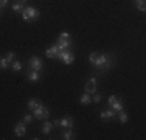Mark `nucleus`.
<instances>
[{
	"instance_id": "20e7f679",
	"label": "nucleus",
	"mask_w": 146,
	"mask_h": 140,
	"mask_svg": "<svg viewBox=\"0 0 146 140\" xmlns=\"http://www.w3.org/2000/svg\"><path fill=\"white\" fill-rule=\"evenodd\" d=\"M58 59H59V61H62L65 65H70L72 62L75 61V55H73L72 51H68V50H61V53H59Z\"/></svg>"
},
{
	"instance_id": "9b49d317",
	"label": "nucleus",
	"mask_w": 146,
	"mask_h": 140,
	"mask_svg": "<svg viewBox=\"0 0 146 140\" xmlns=\"http://www.w3.org/2000/svg\"><path fill=\"white\" fill-rule=\"evenodd\" d=\"M115 114H117L115 111L107 109V111H103L101 114H100V118H101V120H104V121H107V120H110V118H113V117H115Z\"/></svg>"
},
{
	"instance_id": "9d476101",
	"label": "nucleus",
	"mask_w": 146,
	"mask_h": 140,
	"mask_svg": "<svg viewBox=\"0 0 146 140\" xmlns=\"http://www.w3.org/2000/svg\"><path fill=\"white\" fill-rule=\"evenodd\" d=\"M56 45L59 47V50H68V48H72L73 42L70 39H62V37H59V41H58Z\"/></svg>"
},
{
	"instance_id": "dca6fc26",
	"label": "nucleus",
	"mask_w": 146,
	"mask_h": 140,
	"mask_svg": "<svg viewBox=\"0 0 146 140\" xmlns=\"http://www.w3.org/2000/svg\"><path fill=\"white\" fill-rule=\"evenodd\" d=\"M79 103H81L82 106H87V104H90V103H92V98H90V93H87V92H86L84 95H82L81 98H79Z\"/></svg>"
},
{
	"instance_id": "6e6552de",
	"label": "nucleus",
	"mask_w": 146,
	"mask_h": 140,
	"mask_svg": "<svg viewBox=\"0 0 146 140\" xmlns=\"http://www.w3.org/2000/svg\"><path fill=\"white\" fill-rule=\"evenodd\" d=\"M86 92L87 93H95L96 92V78H90L87 83H86Z\"/></svg>"
},
{
	"instance_id": "393cba45",
	"label": "nucleus",
	"mask_w": 146,
	"mask_h": 140,
	"mask_svg": "<svg viewBox=\"0 0 146 140\" xmlns=\"http://www.w3.org/2000/svg\"><path fill=\"white\" fill-rule=\"evenodd\" d=\"M5 58L8 59V62H13V61H14V59H16V53H14V51H9V53L6 55Z\"/></svg>"
},
{
	"instance_id": "f8f14e48",
	"label": "nucleus",
	"mask_w": 146,
	"mask_h": 140,
	"mask_svg": "<svg viewBox=\"0 0 146 140\" xmlns=\"http://www.w3.org/2000/svg\"><path fill=\"white\" fill-rule=\"evenodd\" d=\"M59 125L62 126V128H73V125H75V121H73L72 117H64L59 120Z\"/></svg>"
},
{
	"instance_id": "6ab92c4d",
	"label": "nucleus",
	"mask_w": 146,
	"mask_h": 140,
	"mask_svg": "<svg viewBox=\"0 0 146 140\" xmlns=\"http://www.w3.org/2000/svg\"><path fill=\"white\" fill-rule=\"evenodd\" d=\"M98 56H100L98 51H93V53H90V56H89V61L92 62V65H95V62L98 61Z\"/></svg>"
},
{
	"instance_id": "4468645a",
	"label": "nucleus",
	"mask_w": 146,
	"mask_h": 140,
	"mask_svg": "<svg viewBox=\"0 0 146 140\" xmlns=\"http://www.w3.org/2000/svg\"><path fill=\"white\" fill-rule=\"evenodd\" d=\"M40 104H42V101H40V100H37V98H30V100H28V109L34 111L37 106H40Z\"/></svg>"
},
{
	"instance_id": "cd10ccee",
	"label": "nucleus",
	"mask_w": 146,
	"mask_h": 140,
	"mask_svg": "<svg viewBox=\"0 0 146 140\" xmlns=\"http://www.w3.org/2000/svg\"><path fill=\"white\" fill-rule=\"evenodd\" d=\"M6 3H8V0H0V9H2L3 6L6 5Z\"/></svg>"
},
{
	"instance_id": "412c9836",
	"label": "nucleus",
	"mask_w": 146,
	"mask_h": 140,
	"mask_svg": "<svg viewBox=\"0 0 146 140\" xmlns=\"http://www.w3.org/2000/svg\"><path fill=\"white\" fill-rule=\"evenodd\" d=\"M62 139H65V140L73 139V129H72V128H68V131H65L64 134H62Z\"/></svg>"
},
{
	"instance_id": "c756f323",
	"label": "nucleus",
	"mask_w": 146,
	"mask_h": 140,
	"mask_svg": "<svg viewBox=\"0 0 146 140\" xmlns=\"http://www.w3.org/2000/svg\"><path fill=\"white\" fill-rule=\"evenodd\" d=\"M23 2H27V0H20V3H23Z\"/></svg>"
},
{
	"instance_id": "39448f33",
	"label": "nucleus",
	"mask_w": 146,
	"mask_h": 140,
	"mask_svg": "<svg viewBox=\"0 0 146 140\" xmlns=\"http://www.w3.org/2000/svg\"><path fill=\"white\" fill-rule=\"evenodd\" d=\"M107 103H109V106H110V107H112V111H115V112H120V111H123V101H121L118 97H115V95L109 97V100H107Z\"/></svg>"
},
{
	"instance_id": "a878e982",
	"label": "nucleus",
	"mask_w": 146,
	"mask_h": 140,
	"mask_svg": "<svg viewBox=\"0 0 146 140\" xmlns=\"http://www.w3.org/2000/svg\"><path fill=\"white\" fill-rule=\"evenodd\" d=\"M22 121H23V123H27V125H30L31 121H33V117H31V115H28V114H27V115H23Z\"/></svg>"
},
{
	"instance_id": "f3484780",
	"label": "nucleus",
	"mask_w": 146,
	"mask_h": 140,
	"mask_svg": "<svg viewBox=\"0 0 146 140\" xmlns=\"http://www.w3.org/2000/svg\"><path fill=\"white\" fill-rule=\"evenodd\" d=\"M117 114H118V120H120L121 123H127V120H129V117H127V114H126V112L120 111V112H117Z\"/></svg>"
},
{
	"instance_id": "f03ea898",
	"label": "nucleus",
	"mask_w": 146,
	"mask_h": 140,
	"mask_svg": "<svg viewBox=\"0 0 146 140\" xmlns=\"http://www.w3.org/2000/svg\"><path fill=\"white\" fill-rule=\"evenodd\" d=\"M22 19L28 23H34L37 19H39V11L33 6H25L22 11Z\"/></svg>"
},
{
	"instance_id": "0eeeda50",
	"label": "nucleus",
	"mask_w": 146,
	"mask_h": 140,
	"mask_svg": "<svg viewBox=\"0 0 146 140\" xmlns=\"http://www.w3.org/2000/svg\"><path fill=\"white\" fill-rule=\"evenodd\" d=\"M59 53H61V50H59L58 45H53V47H48L47 51H45V55H47V58H51V59H58Z\"/></svg>"
},
{
	"instance_id": "bb28decb",
	"label": "nucleus",
	"mask_w": 146,
	"mask_h": 140,
	"mask_svg": "<svg viewBox=\"0 0 146 140\" xmlns=\"http://www.w3.org/2000/svg\"><path fill=\"white\" fill-rule=\"evenodd\" d=\"M59 37H62V39H70V34L67 33V31H64V33H61V36Z\"/></svg>"
},
{
	"instance_id": "423d86ee",
	"label": "nucleus",
	"mask_w": 146,
	"mask_h": 140,
	"mask_svg": "<svg viewBox=\"0 0 146 140\" xmlns=\"http://www.w3.org/2000/svg\"><path fill=\"white\" fill-rule=\"evenodd\" d=\"M30 69L31 70H36V72H42L44 64H42V61H40V58H37V56L30 58Z\"/></svg>"
},
{
	"instance_id": "f257e3e1",
	"label": "nucleus",
	"mask_w": 146,
	"mask_h": 140,
	"mask_svg": "<svg viewBox=\"0 0 146 140\" xmlns=\"http://www.w3.org/2000/svg\"><path fill=\"white\" fill-rule=\"evenodd\" d=\"M112 56H110L109 53H101L98 56V61L95 62V65L93 67H96L100 70V72H106V70H109L110 67H112Z\"/></svg>"
},
{
	"instance_id": "2eb2a0df",
	"label": "nucleus",
	"mask_w": 146,
	"mask_h": 140,
	"mask_svg": "<svg viewBox=\"0 0 146 140\" xmlns=\"http://www.w3.org/2000/svg\"><path fill=\"white\" fill-rule=\"evenodd\" d=\"M53 128H54L53 123H50V121H45V123L42 125V132H44L45 135H48L51 131H53Z\"/></svg>"
},
{
	"instance_id": "7c9ffc66",
	"label": "nucleus",
	"mask_w": 146,
	"mask_h": 140,
	"mask_svg": "<svg viewBox=\"0 0 146 140\" xmlns=\"http://www.w3.org/2000/svg\"><path fill=\"white\" fill-rule=\"evenodd\" d=\"M0 14H2V13H0Z\"/></svg>"
},
{
	"instance_id": "c85d7f7f",
	"label": "nucleus",
	"mask_w": 146,
	"mask_h": 140,
	"mask_svg": "<svg viewBox=\"0 0 146 140\" xmlns=\"http://www.w3.org/2000/svg\"><path fill=\"white\" fill-rule=\"evenodd\" d=\"M53 126H61V125H59V120H54L53 121Z\"/></svg>"
},
{
	"instance_id": "1a4fd4ad",
	"label": "nucleus",
	"mask_w": 146,
	"mask_h": 140,
	"mask_svg": "<svg viewBox=\"0 0 146 140\" xmlns=\"http://www.w3.org/2000/svg\"><path fill=\"white\" fill-rule=\"evenodd\" d=\"M14 134L17 135V137H22V135L27 134V126H25L23 121H20V123H17L14 126Z\"/></svg>"
},
{
	"instance_id": "aec40b11",
	"label": "nucleus",
	"mask_w": 146,
	"mask_h": 140,
	"mask_svg": "<svg viewBox=\"0 0 146 140\" xmlns=\"http://www.w3.org/2000/svg\"><path fill=\"white\" fill-rule=\"evenodd\" d=\"M135 6H137V9H140V11H145L146 9L145 0H135Z\"/></svg>"
},
{
	"instance_id": "7ed1b4c3",
	"label": "nucleus",
	"mask_w": 146,
	"mask_h": 140,
	"mask_svg": "<svg viewBox=\"0 0 146 140\" xmlns=\"http://www.w3.org/2000/svg\"><path fill=\"white\" fill-rule=\"evenodd\" d=\"M33 112H34V117H36L37 120H47V118L50 117V111H48L47 107L44 106V104L37 106V107H36V109H34Z\"/></svg>"
},
{
	"instance_id": "4be33fe9",
	"label": "nucleus",
	"mask_w": 146,
	"mask_h": 140,
	"mask_svg": "<svg viewBox=\"0 0 146 140\" xmlns=\"http://www.w3.org/2000/svg\"><path fill=\"white\" fill-rule=\"evenodd\" d=\"M0 67L2 69H8L9 67V62L6 58H0Z\"/></svg>"
},
{
	"instance_id": "a211bd4d",
	"label": "nucleus",
	"mask_w": 146,
	"mask_h": 140,
	"mask_svg": "<svg viewBox=\"0 0 146 140\" xmlns=\"http://www.w3.org/2000/svg\"><path fill=\"white\" fill-rule=\"evenodd\" d=\"M23 8H25V6H23L22 3H14V5H13V11H14L16 14H22Z\"/></svg>"
},
{
	"instance_id": "b1692460",
	"label": "nucleus",
	"mask_w": 146,
	"mask_h": 140,
	"mask_svg": "<svg viewBox=\"0 0 146 140\" xmlns=\"http://www.w3.org/2000/svg\"><path fill=\"white\" fill-rule=\"evenodd\" d=\"M101 100H103V97H101V93H95L92 98V103H96V104H100L101 103Z\"/></svg>"
},
{
	"instance_id": "ddd939ff",
	"label": "nucleus",
	"mask_w": 146,
	"mask_h": 140,
	"mask_svg": "<svg viewBox=\"0 0 146 140\" xmlns=\"http://www.w3.org/2000/svg\"><path fill=\"white\" fill-rule=\"evenodd\" d=\"M28 81H33V83H37L40 79V72H36V70H31V72L27 75Z\"/></svg>"
},
{
	"instance_id": "5701e85b",
	"label": "nucleus",
	"mask_w": 146,
	"mask_h": 140,
	"mask_svg": "<svg viewBox=\"0 0 146 140\" xmlns=\"http://www.w3.org/2000/svg\"><path fill=\"white\" fill-rule=\"evenodd\" d=\"M20 69H22L20 61H13V70H14V72H20Z\"/></svg>"
}]
</instances>
